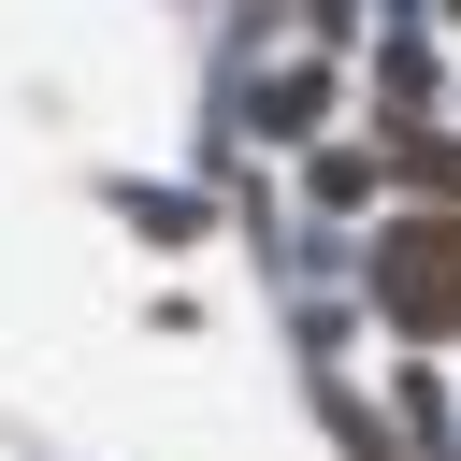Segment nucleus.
<instances>
[{
    "label": "nucleus",
    "mask_w": 461,
    "mask_h": 461,
    "mask_svg": "<svg viewBox=\"0 0 461 461\" xmlns=\"http://www.w3.org/2000/svg\"><path fill=\"white\" fill-rule=\"evenodd\" d=\"M317 101H331V72H274L259 86V130H317Z\"/></svg>",
    "instance_id": "f257e3e1"
}]
</instances>
